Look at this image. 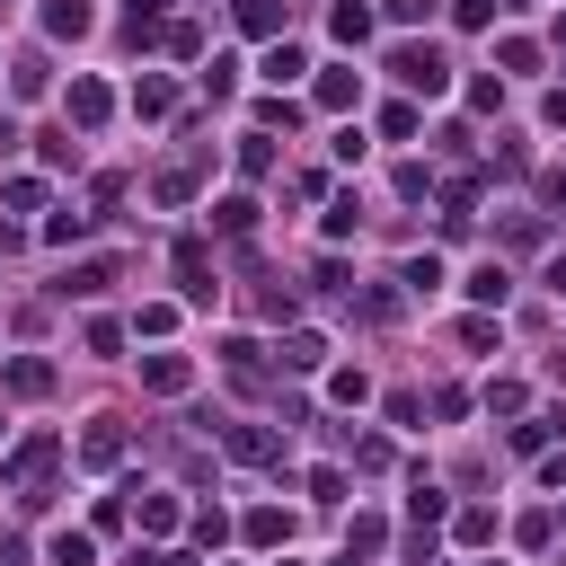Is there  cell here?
<instances>
[{"label":"cell","mask_w":566,"mask_h":566,"mask_svg":"<svg viewBox=\"0 0 566 566\" xmlns=\"http://www.w3.org/2000/svg\"><path fill=\"white\" fill-rule=\"evenodd\" d=\"M389 80H407L416 97H442V88H451V62H442L433 44H389Z\"/></svg>","instance_id":"6da1fadb"},{"label":"cell","mask_w":566,"mask_h":566,"mask_svg":"<svg viewBox=\"0 0 566 566\" xmlns=\"http://www.w3.org/2000/svg\"><path fill=\"white\" fill-rule=\"evenodd\" d=\"M53 460H62V442H53V433H27V442H18L9 460H0V478H9V486H35V478H44Z\"/></svg>","instance_id":"7a4b0ae2"},{"label":"cell","mask_w":566,"mask_h":566,"mask_svg":"<svg viewBox=\"0 0 566 566\" xmlns=\"http://www.w3.org/2000/svg\"><path fill=\"white\" fill-rule=\"evenodd\" d=\"M142 389L186 398V389H195V363H186V354H142Z\"/></svg>","instance_id":"3957f363"},{"label":"cell","mask_w":566,"mask_h":566,"mask_svg":"<svg viewBox=\"0 0 566 566\" xmlns=\"http://www.w3.org/2000/svg\"><path fill=\"white\" fill-rule=\"evenodd\" d=\"M221 451H230V460H239V469H274V460H283V451H274V433H265V424H230V433H221Z\"/></svg>","instance_id":"277c9868"},{"label":"cell","mask_w":566,"mask_h":566,"mask_svg":"<svg viewBox=\"0 0 566 566\" xmlns=\"http://www.w3.org/2000/svg\"><path fill=\"white\" fill-rule=\"evenodd\" d=\"M177 283H186V301H212V256H203V239H177Z\"/></svg>","instance_id":"5b68a950"},{"label":"cell","mask_w":566,"mask_h":566,"mask_svg":"<svg viewBox=\"0 0 566 566\" xmlns=\"http://www.w3.org/2000/svg\"><path fill=\"white\" fill-rule=\"evenodd\" d=\"M80 460H88V469H115V460H124V424H115V416H97V424L80 433Z\"/></svg>","instance_id":"8992f818"},{"label":"cell","mask_w":566,"mask_h":566,"mask_svg":"<svg viewBox=\"0 0 566 566\" xmlns=\"http://www.w3.org/2000/svg\"><path fill=\"white\" fill-rule=\"evenodd\" d=\"M256 71H265V88H292V80H301V71H310V62H301V44H292V35H274V44H265V62H256Z\"/></svg>","instance_id":"52a82bcc"},{"label":"cell","mask_w":566,"mask_h":566,"mask_svg":"<svg viewBox=\"0 0 566 566\" xmlns=\"http://www.w3.org/2000/svg\"><path fill=\"white\" fill-rule=\"evenodd\" d=\"M106 106H115V97H106V80H71V124H80V133H97V124H106Z\"/></svg>","instance_id":"ba28073f"},{"label":"cell","mask_w":566,"mask_h":566,"mask_svg":"<svg viewBox=\"0 0 566 566\" xmlns=\"http://www.w3.org/2000/svg\"><path fill=\"white\" fill-rule=\"evenodd\" d=\"M256 354H265L256 336H221V363H230V380H239V389H256V380H265V363H256Z\"/></svg>","instance_id":"9c48e42d"},{"label":"cell","mask_w":566,"mask_h":566,"mask_svg":"<svg viewBox=\"0 0 566 566\" xmlns=\"http://www.w3.org/2000/svg\"><path fill=\"white\" fill-rule=\"evenodd\" d=\"M0 380H9V398H44V389H53V363H44V354H18Z\"/></svg>","instance_id":"30bf717a"},{"label":"cell","mask_w":566,"mask_h":566,"mask_svg":"<svg viewBox=\"0 0 566 566\" xmlns=\"http://www.w3.org/2000/svg\"><path fill=\"white\" fill-rule=\"evenodd\" d=\"M327 35H336V44H371V9H363V0H336V9H327Z\"/></svg>","instance_id":"8fae6325"},{"label":"cell","mask_w":566,"mask_h":566,"mask_svg":"<svg viewBox=\"0 0 566 566\" xmlns=\"http://www.w3.org/2000/svg\"><path fill=\"white\" fill-rule=\"evenodd\" d=\"M318 363H327V336L318 327H292L283 336V371H318Z\"/></svg>","instance_id":"7c38bea8"},{"label":"cell","mask_w":566,"mask_h":566,"mask_svg":"<svg viewBox=\"0 0 566 566\" xmlns=\"http://www.w3.org/2000/svg\"><path fill=\"white\" fill-rule=\"evenodd\" d=\"M239 531H248L256 548H283V539H292V513H283V504H256V513H248Z\"/></svg>","instance_id":"4fadbf2b"},{"label":"cell","mask_w":566,"mask_h":566,"mask_svg":"<svg viewBox=\"0 0 566 566\" xmlns=\"http://www.w3.org/2000/svg\"><path fill=\"white\" fill-rule=\"evenodd\" d=\"M451 539H460V548H495V513H486V504H460V513H451Z\"/></svg>","instance_id":"5bb4252c"},{"label":"cell","mask_w":566,"mask_h":566,"mask_svg":"<svg viewBox=\"0 0 566 566\" xmlns=\"http://www.w3.org/2000/svg\"><path fill=\"white\" fill-rule=\"evenodd\" d=\"M88 0H44V35H88Z\"/></svg>","instance_id":"9a60e30c"},{"label":"cell","mask_w":566,"mask_h":566,"mask_svg":"<svg viewBox=\"0 0 566 566\" xmlns=\"http://www.w3.org/2000/svg\"><path fill=\"white\" fill-rule=\"evenodd\" d=\"M354 97H363V71H318V106L327 115H345Z\"/></svg>","instance_id":"2e32d148"},{"label":"cell","mask_w":566,"mask_h":566,"mask_svg":"<svg viewBox=\"0 0 566 566\" xmlns=\"http://www.w3.org/2000/svg\"><path fill=\"white\" fill-rule=\"evenodd\" d=\"M442 513H451V495H442V486H424V478H416V486H407V522H416V531H433V522H442Z\"/></svg>","instance_id":"e0dca14e"},{"label":"cell","mask_w":566,"mask_h":566,"mask_svg":"<svg viewBox=\"0 0 566 566\" xmlns=\"http://www.w3.org/2000/svg\"><path fill=\"white\" fill-rule=\"evenodd\" d=\"M44 557H53V566H97V539H88V531H53Z\"/></svg>","instance_id":"ac0fdd59"},{"label":"cell","mask_w":566,"mask_h":566,"mask_svg":"<svg viewBox=\"0 0 566 566\" xmlns=\"http://www.w3.org/2000/svg\"><path fill=\"white\" fill-rule=\"evenodd\" d=\"M212 221H221L230 239H248V230H256V195H221V203H212Z\"/></svg>","instance_id":"d6986e66"},{"label":"cell","mask_w":566,"mask_h":566,"mask_svg":"<svg viewBox=\"0 0 566 566\" xmlns=\"http://www.w3.org/2000/svg\"><path fill=\"white\" fill-rule=\"evenodd\" d=\"M460 292H469V301H478V310H495V301H504V292H513V274H504V265H478V274H469V283H460Z\"/></svg>","instance_id":"ffe728a7"},{"label":"cell","mask_w":566,"mask_h":566,"mask_svg":"<svg viewBox=\"0 0 566 566\" xmlns=\"http://www.w3.org/2000/svg\"><path fill=\"white\" fill-rule=\"evenodd\" d=\"M380 539H389V531H380V513H354V522H345V566H354V557H371Z\"/></svg>","instance_id":"44dd1931"},{"label":"cell","mask_w":566,"mask_h":566,"mask_svg":"<svg viewBox=\"0 0 566 566\" xmlns=\"http://www.w3.org/2000/svg\"><path fill=\"white\" fill-rule=\"evenodd\" d=\"M239 27L274 44V35H283V0H239Z\"/></svg>","instance_id":"7402d4cb"},{"label":"cell","mask_w":566,"mask_h":566,"mask_svg":"<svg viewBox=\"0 0 566 566\" xmlns=\"http://www.w3.org/2000/svg\"><path fill=\"white\" fill-rule=\"evenodd\" d=\"M168 106H177V88H168V80H133V115H150V124H159Z\"/></svg>","instance_id":"603a6c76"},{"label":"cell","mask_w":566,"mask_h":566,"mask_svg":"<svg viewBox=\"0 0 566 566\" xmlns=\"http://www.w3.org/2000/svg\"><path fill=\"white\" fill-rule=\"evenodd\" d=\"M416 124H424L416 97H389V106H380V133H389V142H416Z\"/></svg>","instance_id":"cb8c5ba5"},{"label":"cell","mask_w":566,"mask_h":566,"mask_svg":"<svg viewBox=\"0 0 566 566\" xmlns=\"http://www.w3.org/2000/svg\"><path fill=\"white\" fill-rule=\"evenodd\" d=\"M398 283H407V292H416V301H424V292H433V283H442V256H433V248H424V256H407V265H398Z\"/></svg>","instance_id":"d4e9b609"},{"label":"cell","mask_w":566,"mask_h":566,"mask_svg":"<svg viewBox=\"0 0 566 566\" xmlns=\"http://www.w3.org/2000/svg\"><path fill=\"white\" fill-rule=\"evenodd\" d=\"M177 522H186V513H177V495H142V531H150V539H168Z\"/></svg>","instance_id":"484cf974"},{"label":"cell","mask_w":566,"mask_h":566,"mask_svg":"<svg viewBox=\"0 0 566 566\" xmlns=\"http://www.w3.org/2000/svg\"><path fill=\"white\" fill-rule=\"evenodd\" d=\"M274 168V142L265 133H239V177H265Z\"/></svg>","instance_id":"4316f807"},{"label":"cell","mask_w":566,"mask_h":566,"mask_svg":"<svg viewBox=\"0 0 566 566\" xmlns=\"http://www.w3.org/2000/svg\"><path fill=\"white\" fill-rule=\"evenodd\" d=\"M106 283H115V265H106V256H97V265H71V274H62V292H80V301H88V292H106Z\"/></svg>","instance_id":"83f0119b"},{"label":"cell","mask_w":566,"mask_h":566,"mask_svg":"<svg viewBox=\"0 0 566 566\" xmlns=\"http://www.w3.org/2000/svg\"><path fill=\"white\" fill-rule=\"evenodd\" d=\"M495 62H504V71H539V44H531V35H504Z\"/></svg>","instance_id":"f1b7e54d"},{"label":"cell","mask_w":566,"mask_h":566,"mask_svg":"<svg viewBox=\"0 0 566 566\" xmlns=\"http://www.w3.org/2000/svg\"><path fill=\"white\" fill-rule=\"evenodd\" d=\"M256 124H265V133H274V124H283V133H292V124H301V106H292V97H283V88H274V97H256Z\"/></svg>","instance_id":"f546056e"},{"label":"cell","mask_w":566,"mask_h":566,"mask_svg":"<svg viewBox=\"0 0 566 566\" xmlns=\"http://www.w3.org/2000/svg\"><path fill=\"white\" fill-rule=\"evenodd\" d=\"M71 239H88V212H53L44 221V248H71Z\"/></svg>","instance_id":"4dcf8cb0"},{"label":"cell","mask_w":566,"mask_h":566,"mask_svg":"<svg viewBox=\"0 0 566 566\" xmlns=\"http://www.w3.org/2000/svg\"><path fill=\"white\" fill-rule=\"evenodd\" d=\"M327 398H336V407H363L371 380H363V371H327Z\"/></svg>","instance_id":"1f68e13d"},{"label":"cell","mask_w":566,"mask_h":566,"mask_svg":"<svg viewBox=\"0 0 566 566\" xmlns=\"http://www.w3.org/2000/svg\"><path fill=\"white\" fill-rule=\"evenodd\" d=\"M486 416H522V380H486Z\"/></svg>","instance_id":"d6a6232c"},{"label":"cell","mask_w":566,"mask_h":566,"mask_svg":"<svg viewBox=\"0 0 566 566\" xmlns=\"http://www.w3.org/2000/svg\"><path fill=\"white\" fill-rule=\"evenodd\" d=\"M168 327H177V310H168V301H150V310L133 318V336H168Z\"/></svg>","instance_id":"836d02e7"},{"label":"cell","mask_w":566,"mask_h":566,"mask_svg":"<svg viewBox=\"0 0 566 566\" xmlns=\"http://www.w3.org/2000/svg\"><path fill=\"white\" fill-rule=\"evenodd\" d=\"M433 18V0H389V27H424Z\"/></svg>","instance_id":"e575fe53"},{"label":"cell","mask_w":566,"mask_h":566,"mask_svg":"<svg viewBox=\"0 0 566 566\" xmlns=\"http://www.w3.org/2000/svg\"><path fill=\"white\" fill-rule=\"evenodd\" d=\"M495 9H504V0H460L451 18H460V27H495Z\"/></svg>","instance_id":"d590c367"},{"label":"cell","mask_w":566,"mask_h":566,"mask_svg":"<svg viewBox=\"0 0 566 566\" xmlns=\"http://www.w3.org/2000/svg\"><path fill=\"white\" fill-rule=\"evenodd\" d=\"M539 124H557V133H566V88H548V97H539Z\"/></svg>","instance_id":"8d00e7d4"},{"label":"cell","mask_w":566,"mask_h":566,"mask_svg":"<svg viewBox=\"0 0 566 566\" xmlns=\"http://www.w3.org/2000/svg\"><path fill=\"white\" fill-rule=\"evenodd\" d=\"M548 292H557V301H566V248H557V256H548Z\"/></svg>","instance_id":"74e56055"},{"label":"cell","mask_w":566,"mask_h":566,"mask_svg":"<svg viewBox=\"0 0 566 566\" xmlns=\"http://www.w3.org/2000/svg\"><path fill=\"white\" fill-rule=\"evenodd\" d=\"M0 150H18V124H9V115H0Z\"/></svg>","instance_id":"f35d334b"},{"label":"cell","mask_w":566,"mask_h":566,"mask_svg":"<svg viewBox=\"0 0 566 566\" xmlns=\"http://www.w3.org/2000/svg\"><path fill=\"white\" fill-rule=\"evenodd\" d=\"M548 195H557V203H566V177H548Z\"/></svg>","instance_id":"ab89813d"},{"label":"cell","mask_w":566,"mask_h":566,"mask_svg":"<svg viewBox=\"0 0 566 566\" xmlns=\"http://www.w3.org/2000/svg\"><path fill=\"white\" fill-rule=\"evenodd\" d=\"M557 44H566V18H557Z\"/></svg>","instance_id":"60d3db41"},{"label":"cell","mask_w":566,"mask_h":566,"mask_svg":"<svg viewBox=\"0 0 566 566\" xmlns=\"http://www.w3.org/2000/svg\"><path fill=\"white\" fill-rule=\"evenodd\" d=\"M0 442H9V416H0Z\"/></svg>","instance_id":"b9f144b4"},{"label":"cell","mask_w":566,"mask_h":566,"mask_svg":"<svg viewBox=\"0 0 566 566\" xmlns=\"http://www.w3.org/2000/svg\"><path fill=\"white\" fill-rule=\"evenodd\" d=\"M283 566H292V557H283Z\"/></svg>","instance_id":"7bdbcfd3"},{"label":"cell","mask_w":566,"mask_h":566,"mask_svg":"<svg viewBox=\"0 0 566 566\" xmlns=\"http://www.w3.org/2000/svg\"><path fill=\"white\" fill-rule=\"evenodd\" d=\"M0 9H9V0H0Z\"/></svg>","instance_id":"ee69618b"}]
</instances>
